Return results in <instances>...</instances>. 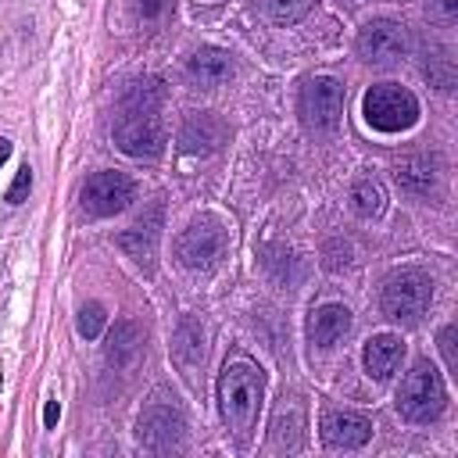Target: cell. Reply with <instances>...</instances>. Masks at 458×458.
Listing matches in <instances>:
<instances>
[{
  "label": "cell",
  "mask_w": 458,
  "mask_h": 458,
  "mask_svg": "<svg viewBox=\"0 0 458 458\" xmlns=\"http://www.w3.org/2000/svg\"><path fill=\"white\" fill-rule=\"evenodd\" d=\"M344 114V86L329 75H315L301 89V118L311 129H333Z\"/></svg>",
  "instance_id": "7"
},
{
  "label": "cell",
  "mask_w": 458,
  "mask_h": 458,
  "mask_svg": "<svg viewBox=\"0 0 458 458\" xmlns=\"http://www.w3.org/2000/svg\"><path fill=\"white\" fill-rule=\"evenodd\" d=\"M225 250V233L211 222V218H200L193 222L179 243H175V258L186 265V268H211Z\"/></svg>",
  "instance_id": "9"
},
{
  "label": "cell",
  "mask_w": 458,
  "mask_h": 458,
  "mask_svg": "<svg viewBox=\"0 0 458 458\" xmlns=\"http://www.w3.org/2000/svg\"><path fill=\"white\" fill-rule=\"evenodd\" d=\"M136 4V11L143 14V18H161L168 7H172V0H132Z\"/></svg>",
  "instance_id": "25"
},
{
  "label": "cell",
  "mask_w": 458,
  "mask_h": 458,
  "mask_svg": "<svg viewBox=\"0 0 458 458\" xmlns=\"http://www.w3.org/2000/svg\"><path fill=\"white\" fill-rule=\"evenodd\" d=\"M361 111H365V122L379 132H401V129H411L415 118H419V100L394 86V82H379L365 93L361 100Z\"/></svg>",
  "instance_id": "5"
},
{
  "label": "cell",
  "mask_w": 458,
  "mask_h": 458,
  "mask_svg": "<svg viewBox=\"0 0 458 458\" xmlns=\"http://www.w3.org/2000/svg\"><path fill=\"white\" fill-rule=\"evenodd\" d=\"M401 358H404V344H401L397 336H390V333L372 336V340L365 344V369H369V376H376V379L394 376V369L401 365Z\"/></svg>",
  "instance_id": "15"
},
{
  "label": "cell",
  "mask_w": 458,
  "mask_h": 458,
  "mask_svg": "<svg viewBox=\"0 0 458 458\" xmlns=\"http://www.w3.org/2000/svg\"><path fill=\"white\" fill-rule=\"evenodd\" d=\"M433 301V279L419 268H401L383 283V311L397 322H419Z\"/></svg>",
  "instance_id": "4"
},
{
  "label": "cell",
  "mask_w": 458,
  "mask_h": 458,
  "mask_svg": "<svg viewBox=\"0 0 458 458\" xmlns=\"http://www.w3.org/2000/svg\"><path fill=\"white\" fill-rule=\"evenodd\" d=\"M132 200V179L122 172H93L82 186V211L93 218L118 215Z\"/></svg>",
  "instance_id": "8"
},
{
  "label": "cell",
  "mask_w": 458,
  "mask_h": 458,
  "mask_svg": "<svg viewBox=\"0 0 458 458\" xmlns=\"http://www.w3.org/2000/svg\"><path fill=\"white\" fill-rule=\"evenodd\" d=\"M358 57L376 68H390L408 54V29L390 18H376L358 32Z\"/></svg>",
  "instance_id": "6"
},
{
  "label": "cell",
  "mask_w": 458,
  "mask_h": 458,
  "mask_svg": "<svg viewBox=\"0 0 458 458\" xmlns=\"http://www.w3.org/2000/svg\"><path fill=\"white\" fill-rule=\"evenodd\" d=\"M104 304H97V301H89V304H82V311H79V333L86 336V340H93V336H100V329H104Z\"/></svg>",
  "instance_id": "22"
},
{
  "label": "cell",
  "mask_w": 458,
  "mask_h": 458,
  "mask_svg": "<svg viewBox=\"0 0 458 458\" xmlns=\"http://www.w3.org/2000/svg\"><path fill=\"white\" fill-rule=\"evenodd\" d=\"M454 344H458V326H444L440 329V351H444L447 369L458 376V351H454Z\"/></svg>",
  "instance_id": "23"
},
{
  "label": "cell",
  "mask_w": 458,
  "mask_h": 458,
  "mask_svg": "<svg viewBox=\"0 0 458 458\" xmlns=\"http://www.w3.org/2000/svg\"><path fill=\"white\" fill-rule=\"evenodd\" d=\"M122 247L129 250V258H136L140 265L150 268V261H154V229H147V233H143V225L129 229V233L122 236Z\"/></svg>",
  "instance_id": "19"
},
{
  "label": "cell",
  "mask_w": 458,
  "mask_h": 458,
  "mask_svg": "<svg viewBox=\"0 0 458 458\" xmlns=\"http://www.w3.org/2000/svg\"><path fill=\"white\" fill-rule=\"evenodd\" d=\"M397 182L404 190H411V193H429V186H433V165H429V157H408V161H401L397 165Z\"/></svg>",
  "instance_id": "17"
},
{
  "label": "cell",
  "mask_w": 458,
  "mask_h": 458,
  "mask_svg": "<svg viewBox=\"0 0 458 458\" xmlns=\"http://www.w3.org/2000/svg\"><path fill=\"white\" fill-rule=\"evenodd\" d=\"M369 437H372V422H369L365 415H358V411H340V408H333V411L322 415V440H326L329 447L351 451V447H361Z\"/></svg>",
  "instance_id": "10"
},
{
  "label": "cell",
  "mask_w": 458,
  "mask_h": 458,
  "mask_svg": "<svg viewBox=\"0 0 458 458\" xmlns=\"http://www.w3.org/2000/svg\"><path fill=\"white\" fill-rule=\"evenodd\" d=\"M7 157H11V140H4V136H0V165H4Z\"/></svg>",
  "instance_id": "27"
},
{
  "label": "cell",
  "mask_w": 458,
  "mask_h": 458,
  "mask_svg": "<svg viewBox=\"0 0 458 458\" xmlns=\"http://www.w3.org/2000/svg\"><path fill=\"white\" fill-rule=\"evenodd\" d=\"M354 208H358V215L361 218H372V215H379L383 211V186L379 182H372V179H361L358 186H354Z\"/></svg>",
  "instance_id": "18"
},
{
  "label": "cell",
  "mask_w": 458,
  "mask_h": 458,
  "mask_svg": "<svg viewBox=\"0 0 458 458\" xmlns=\"http://www.w3.org/2000/svg\"><path fill=\"white\" fill-rule=\"evenodd\" d=\"M136 351H140V329L132 322H114V329L107 336V358L114 365H125L136 358Z\"/></svg>",
  "instance_id": "16"
},
{
  "label": "cell",
  "mask_w": 458,
  "mask_h": 458,
  "mask_svg": "<svg viewBox=\"0 0 458 458\" xmlns=\"http://www.w3.org/2000/svg\"><path fill=\"white\" fill-rule=\"evenodd\" d=\"M29 190H32V168H29V165H21V168H18V175H14V182H11V190H7V200H11V204H21Z\"/></svg>",
  "instance_id": "24"
},
{
  "label": "cell",
  "mask_w": 458,
  "mask_h": 458,
  "mask_svg": "<svg viewBox=\"0 0 458 458\" xmlns=\"http://www.w3.org/2000/svg\"><path fill=\"white\" fill-rule=\"evenodd\" d=\"M140 440L154 451H172L182 444V419L172 408H150L140 419Z\"/></svg>",
  "instance_id": "12"
},
{
  "label": "cell",
  "mask_w": 458,
  "mask_h": 458,
  "mask_svg": "<svg viewBox=\"0 0 458 458\" xmlns=\"http://www.w3.org/2000/svg\"><path fill=\"white\" fill-rule=\"evenodd\" d=\"M186 72H190V79L200 82V86H218V82H225V79L233 75V61H229V54L218 50V47H200V50L186 61Z\"/></svg>",
  "instance_id": "14"
},
{
  "label": "cell",
  "mask_w": 458,
  "mask_h": 458,
  "mask_svg": "<svg viewBox=\"0 0 458 458\" xmlns=\"http://www.w3.org/2000/svg\"><path fill=\"white\" fill-rule=\"evenodd\" d=\"M261 397H265V376H261L258 365L236 358L222 369V376H218V408H222L225 426L236 437H247L254 429Z\"/></svg>",
  "instance_id": "2"
},
{
  "label": "cell",
  "mask_w": 458,
  "mask_h": 458,
  "mask_svg": "<svg viewBox=\"0 0 458 458\" xmlns=\"http://www.w3.org/2000/svg\"><path fill=\"white\" fill-rule=\"evenodd\" d=\"M426 79L440 89H451L454 86V57L447 50H437V57L426 61Z\"/></svg>",
  "instance_id": "21"
},
{
  "label": "cell",
  "mask_w": 458,
  "mask_h": 458,
  "mask_svg": "<svg viewBox=\"0 0 458 458\" xmlns=\"http://www.w3.org/2000/svg\"><path fill=\"white\" fill-rule=\"evenodd\" d=\"M161 93L154 79L132 82L122 97L118 118H114V143L129 157H157L165 150V125H161Z\"/></svg>",
  "instance_id": "1"
},
{
  "label": "cell",
  "mask_w": 458,
  "mask_h": 458,
  "mask_svg": "<svg viewBox=\"0 0 458 458\" xmlns=\"http://www.w3.org/2000/svg\"><path fill=\"white\" fill-rule=\"evenodd\" d=\"M57 415H61V404H57V401H47V411H43V422H47V426H54V422H57Z\"/></svg>",
  "instance_id": "26"
},
{
  "label": "cell",
  "mask_w": 458,
  "mask_h": 458,
  "mask_svg": "<svg viewBox=\"0 0 458 458\" xmlns=\"http://www.w3.org/2000/svg\"><path fill=\"white\" fill-rule=\"evenodd\" d=\"M347 329H351V311L344 304H322L318 311H311L308 336L315 347H333Z\"/></svg>",
  "instance_id": "13"
},
{
  "label": "cell",
  "mask_w": 458,
  "mask_h": 458,
  "mask_svg": "<svg viewBox=\"0 0 458 458\" xmlns=\"http://www.w3.org/2000/svg\"><path fill=\"white\" fill-rule=\"evenodd\" d=\"M225 143V125L218 114H190L179 129V147L186 154H211Z\"/></svg>",
  "instance_id": "11"
},
{
  "label": "cell",
  "mask_w": 458,
  "mask_h": 458,
  "mask_svg": "<svg viewBox=\"0 0 458 458\" xmlns=\"http://www.w3.org/2000/svg\"><path fill=\"white\" fill-rule=\"evenodd\" d=\"M444 11H447V14H454V11H458V0H444Z\"/></svg>",
  "instance_id": "28"
},
{
  "label": "cell",
  "mask_w": 458,
  "mask_h": 458,
  "mask_svg": "<svg viewBox=\"0 0 458 458\" xmlns=\"http://www.w3.org/2000/svg\"><path fill=\"white\" fill-rule=\"evenodd\" d=\"M447 404V390H444V379L440 372L422 358L411 365V372L401 379V390H397V411L408 419V422H433Z\"/></svg>",
  "instance_id": "3"
},
{
  "label": "cell",
  "mask_w": 458,
  "mask_h": 458,
  "mask_svg": "<svg viewBox=\"0 0 458 458\" xmlns=\"http://www.w3.org/2000/svg\"><path fill=\"white\" fill-rule=\"evenodd\" d=\"M261 4H265V11H268L272 21L290 25V21H301V18L311 11L315 0H261Z\"/></svg>",
  "instance_id": "20"
}]
</instances>
